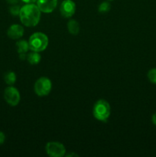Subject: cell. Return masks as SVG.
Segmentation results:
<instances>
[{
	"label": "cell",
	"instance_id": "16",
	"mask_svg": "<svg viewBox=\"0 0 156 157\" xmlns=\"http://www.w3.org/2000/svg\"><path fill=\"white\" fill-rule=\"evenodd\" d=\"M20 10H21V7H20L19 6H15V5L12 6V7H10V9H9V12H10V13L12 14L13 16L19 15Z\"/></svg>",
	"mask_w": 156,
	"mask_h": 157
},
{
	"label": "cell",
	"instance_id": "19",
	"mask_svg": "<svg viewBox=\"0 0 156 157\" xmlns=\"http://www.w3.org/2000/svg\"><path fill=\"white\" fill-rule=\"evenodd\" d=\"M19 55V58L21 60H25L27 57V54H18Z\"/></svg>",
	"mask_w": 156,
	"mask_h": 157
},
{
	"label": "cell",
	"instance_id": "8",
	"mask_svg": "<svg viewBox=\"0 0 156 157\" xmlns=\"http://www.w3.org/2000/svg\"><path fill=\"white\" fill-rule=\"evenodd\" d=\"M58 0H38L37 6L41 12L50 13L57 7Z\"/></svg>",
	"mask_w": 156,
	"mask_h": 157
},
{
	"label": "cell",
	"instance_id": "21",
	"mask_svg": "<svg viewBox=\"0 0 156 157\" xmlns=\"http://www.w3.org/2000/svg\"><path fill=\"white\" fill-rule=\"evenodd\" d=\"M151 121H152L153 124H154V125H156V113H154V114H153L152 118H151Z\"/></svg>",
	"mask_w": 156,
	"mask_h": 157
},
{
	"label": "cell",
	"instance_id": "22",
	"mask_svg": "<svg viewBox=\"0 0 156 157\" xmlns=\"http://www.w3.org/2000/svg\"><path fill=\"white\" fill-rule=\"evenodd\" d=\"M66 156H78V154L76 153H68V154H65Z\"/></svg>",
	"mask_w": 156,
	"mask_h": 157
},
{
	"label": "cell",
	"instance_id": "9",
	"mask_svg": "<svg viewBox=\"0 0 156 157\" xmlns=\"http://www.w3.org/2000/svg\"><path fill=\"white\" fill-rule=\"evenodd\" d=\"M24 35V29L21 25L18 24L12 25L9 27V29H8L7 32V35L9 36V38H10L11 39L13 40H17L19 39L20 38L23 36Z\"/></svg>",
	"mask_w": 156,
	"mask_h": 157
},
{
	"label": "cell",
	"instance_id": "11",
	"mask_svg": "<svg viewBox=\"0 0 156 157\" xmlns=\"http://www.w3.org/2000/svg\"><path fill=\"white\" fill-rule=\"evenodd\" d=\"M16 47L18 54H27L30 49L28 41L26 40H19L17 41Z\"/></svg>",
	"mask_w": 156,
	"mask_h": 157
},
{
	"label": "cell",
	"instance_id": "10",
	"mask_svg": "<svg viewBox=\"0 0 156 157\" xmlns=\"http://www.w3.org/2000/svg\"><path fill=\"white\" fill-rule=\"evenodd\" d=\"M41 56L38 52H33L32 51L30 53L27 54V57H26V60L28 62L30 63L32 65H36V64H39L41 61Z\"/></svg>",
	"mask_w": 156,
	"mask_h": 157
},
{
	"label": "cell",
	"instance_id": "18",
	"mask_svg": "<svg viewBox=\"0 0 156 157\" xmlns=\"http://www.w3.org/2000/svg\"><path fill=\"white\" fill-rule=\"evenodd\" d=\"M23 2L26 3V4H33V3L37 2L38 0H21Z\"/></svg>",
	"mask_w": 156,
	"mask_h": 157
},
{
	"label": "cell",
	"instance_id": "17",
	"mask_svg": "<svg viewBox=\"0 0 156 157\" xmlns=\"http://www.w3.org/2000/svg\"><path fill=\"white\" fill-rule=\"evenodd\" d=\"M5 140H6V136L2 132H0V145L5 142Z\"/></svg>",
	"mask_w": 156,
	"mask_h": 157
},
{
	"label": "cell",
	"instance_id": "6",
	"mask_svg": "<svg viewBox=\"0 0 156 157\" xmlns=\"http://www.w3.org/2000/svg\"><path fill=\"white\" fill-rule=\"evenodd\" d=\"M4 98L7 104L11 106H16L19 104L20 99V93L18 89L12 86L6 87L4 92Z\"/></svg>",
	"mask_w": 156,
	"mask_h": 157
},
{
	"label": "cell",
	"instance_id": "14",
	"mask_svg": "<svg viewBox=\"0 0 156 157\" xmlns=\"http://www.w3.org/2000/svg\"><path fill=\"white\" fill-rule=\"evenodd\" d=\"M111 9V5L108 2H103L101 3L98 8V11L100 13H106V12H110Z\"/></svg>",
	"mask_w": 156,
	"mask_h": 157
},
{
	"label": "cell",
	"instance_id": "20",
	"mask_svg": "<svg viewBox=\"0 0 156 157\" xmlns=\"http://www.w3.org/2000/svg\"><path fill=\"white\" fill-rule=\"evenodd\" d=\"M18 1H19V0H7L8 2H9V4H12V5L16 4V3L18 2Z\"/></svg>",
	"mask_w": 156,
	"mask_h": 157
},
{
	"label": "cell",
	"instance_id": "3",
	"mask_svg": "<svg viewBox=\"0 0 156 157\" xmlns=\"http://www.w3.org/2000/svg\"><path fill=\"white\" fill-rule=\"evenodd\" d=\"M110 113H111L110 105L105 100H99L94 104L93 113L94 117L98 121L106 122L110 117Z\"/></svg>",
	"mask_w": 156,
	"mask_h": 157
},
{
	"label": "cell",
	"instance_id": "2",
	"mask_svg": "<svg viewBox=\"0 0 156 157\" xmlns=\"http://www.w3.org/2000/svg\"><path fill=\"white\" fill-rule=\"evenodd\" d=\"M28 43L30 50L41 52L47 48L48 45V38L42 32H35L30 37Z\"/></svg>",
	"mask_w": 156,
	"mask_h": 157
},
{
	"label": "cell",
	"instance_id": "1",
	"mask_svg": "<svg viewBox=\"0 0 156 157\" xmlns=\"http://www.w3.org/2000/svg\"><path fill=\"white\" fill-rule=\"evenodd\" d=\"M41 10L37 5L26 4L21 7L19 17L21 23L27 27H34L41 18Z\"/></svg>",
	"mask_w": 156,
	"mask_h": 157
},
{
	"label": "cell",
	"instance_id": "7",
	"mask_svg": "<svg viewBox=\"0 0 156 157\" xmlns=\"http://www.w3.org/2000/svg\"><path fill=\"white\" fill-rule=\"evenodd\" d=\"M76 11V5L72 0H64L61 4L60 12L64 18H70Z\"/></svg>",
	"mask_w": 156,
	"mask_h": 157
},
{
	"label": "cell",
	"instance_id": "13",
	"mask_svg": "<svg viewBox=\"0 0 156 157\" xmlns=\"http://www.w3.org/2000/svg\"><path fill=\"white\" fill-rule=\"evenodd\" d=\"M5 82L9 86H12L16 81V75L13 71H8L4 76Z\"/></svg>",
	"mask_w": 156,
	"mask_h": 157
},
{
	"label": "cell",
	"instance_id": "4",
	"mask_svg": "<svg viewBox=\"0 0 156 157\" xmlns=\"http://www.w3.org/2000/svg\"><path fill=\"white\" fill-rule=\"evenodd\" d=\"M51 81L46 77H42L37 80L34 86L35 94L39 97H44L48 95L51 90Z\"/></svg>",
	"mask_w": 156,
	"mask_h": 157
},
{
	"label": "cell",
	"instance_id": "5",
	"mask_svg": "<svg viewBox=\"0 0 156 157\" xmlns=\"http://www.w3.org/2000/svg\"><path fill=\"white\" fill-rule=\"evenodd\" d=\"M47 154L51 157H62L65 156L66 149L62 144L58 142H49L46 144Z\"/></svg>",
	"mask_w": 156,
	"mask_h": 157
},
{
	"label": "cell",
	"instance_id": "23",
	"mask_svg": "<svg viewBox=\"0 0 156 157\" xmlns=\"http://www.w3.org/2000/svg\"><path fill=\"white\" fill-rule=\"evenodd\" d=\"M107 1H113V0H107Z\"/></svg>",
	"mask_w": 156,
	"mask_h": 157
},
{
	"label": "cell",
	"instance_id": "15",
	"mask_svg": "<svg viewBox=\"0 0 156 157\" xmlns=\"http://www.w3.org/2000/svg\"><path fill=\"white\" fill-rule=\"evenodd\" d=\"M148 78L150 82L156 84V68H152L148 71Z\"/></svg>",
	"mask_w": 156,
	"mask_h": 157
},
{
	"label": "cell",
	"instance_id": "12",
	"mask_svg": "<svg viewBox=\"0 0 156 157\" xmlns=\"http://www.w3.org/2000/svg\"><path fill=\"white\" fill-rule=\"evenodd\" d=\"M67 29L69 32L73 35H76L80 32V25L77 21L74 19H71L67 23Z\"/></svg>",
	"mask_w": 156,
	"mask_h": 157
}]
</instances>
